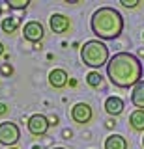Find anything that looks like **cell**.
I'll return each instance as SVG.
<instances>
[{"label": "cell", "mask_w": 144, "mask_h": 149, "mask_svg": "<svg viewBox=\"0 0 144 149\" xmlns=\"http://www.w3.org/2000/svg\"><path fill=\"white\" fill-rule=\"evenodd\" d=\"M107 74L116 88H135L142 78V63L131 52H118L107 63Z\"/></svg>", "instance_id": "6da1fadb"}, {"label": "cell", "mask_w": 144, "mask_h": 149, "mask_svg": "<svg viewBox=\"0 0 144 149\" xmlns=\"http://www.w3.org/2000/svg\"><path fill=\"white\" fill-rule=\"evenodd\" d=\"M90 28L99 37V41L116 39L124 30V17L120 15L118 9L103 6L94 11V15L90 19Z\"/></svg>", "instance_id": "7a4b0ae2"}, {"label": "cell", "mask_w": 144, "mask_h": 149, "mask_svg": "<svg viewBox=\"0 0 144 149\" xmlns=\"http://www.w3.org/2000/svg\"><path fill=\"white\" fill-rule=\"evenodd\" d=\"M81 60H82L84 65H88V67H92V69L103 67L110 60L109 58V47L99 39L86 41V43L81 47Z\"/></svg>", "instance_id": "3957f363"}, {"label": "cell", "mask_w": 144, "mask_h": 149, "mask_svg": "<svg viewBox=\"0 0 144 149\" xmlns=\"http://www.w3.org/2000/svg\"><path fill=\"white\" fill-rule=\"evenodd\" d=\"M21 138V130L11 121H2L0 123V143L8 147H13Z\"/></svg>", "instance_id": "277c9868"}, {"label": "cell", "mask_w": 144, "mask_h": 149, "mask_svg": "<svg viewBox=\"0 0 144 149\" xmlns=\"http://www.w3.org/2000/svg\"><path fill=\"white\" fill-rule=\"evenodd\" d=\"M26 125H28V130H30L32 136H45V134H47V130H49V127H51L49 118H45L43 114L30 116Z\"/></svg>", "instance_id": "5b68a950"}, {"label": "cell", "mask_w": 144, "mask_h": 149, "mask_svg": "<svg viewBox=\"0 0 144 149\" xmlns=\"http://www.w3.org/2000/svg\"><path fill=\"white\" fill-rule=\"evenodd\" d=\"M22 36H25V39H28L32 41V43H38V41L43 39V36H45V28L43 24H41L39 21H28L25 24V28H22Z\"/></svg>", "instance_id": "8992f818"}, {"label": "cell", "mask_w": 144, "mask_h": 149, "mask_svg": "<svg viewBox=\"0 0 144 149\" xmlns=\"http://www.w3.org/2000/svg\"><path fill=\"white\" fill-rule=\"evenodd\" d=\"M92 116H94L92 106L86 104V102H77V104L71 108V119L75 121V123H79V125L90 123V121H92Z\"/></svg>", "instance_id": "52a82bcc"}, {"label": "cell", "mask_w": 144, "mask_h": 149, "mask_svg": "<svg viewBox=\"0 0 144 149\" xmlns=\"http://www.w3.org/2000/svg\"><path fill=\"white\" fill-rule=\"evenodd\" d=\"M49 26L54 34H66L69 28H71V21L66 15H62V13H53L49 19Z\"/></svg>", "instance_id": "ba28073f"}, {"label": "cell", "mask_w": 144, "mask_h": 149, "mask_svg": "<svg viewBox=\"0 0 144 149\" xmlns=\"http://www.w3.org/2000/svg\"><path fill=\"white\" fill-rule=\"evenodd\" d=\"M67 82H69V77H67V73L64 71V69H53V71L49 73V84L53 88H56V90L66 88Z\"/></svg>", "instance_id": "9c48e42d"}, {"label": "cell", "mask_w": 144, "mask_h": 149, "mask_svg": "<svg viewBox=\"0 0 144 149\" xmlns=\"http://www.w3.org/2000/svg\"><path fill=\"white\" fill-rule=\"evenodd\" d=\"M124 108H125V104H124V101L120 99V97H116V95L107 97L105 110H107V114H109V116H120L124 112Z\"/></svg>", "instance_id": "30bf717a"}, {"label": "cell", "mask_w": 144, "mask_h": 149, "mask_svg": "<svg viewBox=\"0 0 144 149\" xmlns=\"http://www.w3.org/2000/svg\"><path fill=\"white\" fill-rule=\"evenodd\" d=\"M131 102H133V106H137V110H144V80H140L133 88Z\"/></svg>", "instance_id": "8fae6325"}, {"label": "cell", "mask_w": 144, "mask_h": 149, "mask_svg": "<svg viewBox=\"0 0 144 149\" xmlns=\"http://www.w3.org/2000/svg\"><path fill=\"white\" fill-rule=\"evenodd\" d=\"M105 149H127V140L122 134H110L105 140Z\"/></svg>", "instance_id": "7c38bea8"}, {"label": "cell", "mask_w": 144, "mask_h": 149, "mask_svg": "<svg viewBox=\"0 0 144 149\" xmlns=\"http://www.w3.org/2000/svg\"><path fill=\"white\" fill-rule=\"evenodd\" d=\"M129 125L138 132H144V110H133L129 116Z\"/></svg>", "instance_id": "4fadbf2b"}, {"label": "cell", "mask_w": 144, "mask_h": 149, "mask_svg": "<svg viewBox=\"0 0 144 149\" xmlns=\"http://www.w3.org/2000/svg\"><path fill=\"white\" fill-rule=\"evenodd\" d=\"M19 24H21V17H6L0 22V28H2L4 34H13L19 28Z\"/></svg>", "instance_id": "5bb4252c"}, {"label": "cell", "mask_w": 144, "mask_h": 149, "mask_svg": "<svg viewBox=\"0 0 144 149\" xmlns=\"http://www.w3.org/2000/svg\"><path fill=\"white\" fill-rule=\"evenodd\" d=\"M86 84L90 88H101L103 86V77L99 71H90L86 74Z\"/></svg>", "instance_id": "9a60e30c"}, {"label": "cell", "mask_w": 144, "mask_h": 149, "mask_svg": "<svg viewBox=\"0 0 144 149\" xmlns=\"http://www.w3.org/2000/svg\"><path fill=\"white\" fill-rule=\"evenodd\" d=\"M8 6H10L11 9H26L30 4V0H8Z\"/></svg>", "instance_id": "2e32d148"}, {"label": "cell", "mask_w": 144, "mask_h": 149, "mask_svg": "<svg viewBox=\"0 0 144 149\" xmlns=\"http://www.w3.org/2000/svg\"><path fill=\"white\" fill-rule=\"evenodd\" d=\"M120 4L125 8H137L138 4H140V0H120Z\"/></svg>", "instance_id": "e0dca14e"}, {"label": "cell", "mask_w": 144, "mask_h": 149, "mask_svg": "<svg viewBox=\"0 0 144 149\" xmlns=\"http://www.w3.org/2000/svg\"><path fill=\"white\" fill-rule=\"evenodd\" d=\"M0 71H2V74H11L13 73V67H11V65H8V63H2Z\"/></svg>", "instance_id": "ac0fdd59"}, {"label": "cell", "mask_w": 144, "mask_h": 149, "mask_svg": "<svg viewBox=\"0 0 144 149\" xmlns=\"http://www.w3.org/2000/svg\"><path fill=\"white\" fill-rule=\"evenodd\" d=\"M6 112H8V106L4 104V102H0V116H4Z\"/></svg>", "instance_id": "d6986e66"}, {"label": "cell", "mask_w": 144, "mask_h": 149, "mask_svg": "<svg viewBox=\"0 0 144 149\" xmlns=\"http://www.w3.org/2000/svg\"><path fill=\"white\" fill-rule=\"evenodd\" d=\"M49 123H51V125H56V123H58V118H56V116H54V118H51Z\"/></svg>", "instance_id": "ffe728a7"}, {"label": "cell", "mask_w": 144, "mask_h": 149, "mask_svg": "<svg viewBox=\"0 0 144 149\" xmlns=\"http://www.w3.org/2000/svg\"><path fill=\"white\" fill-rule=\"evenodd\" d=\"M64 136H66V138H71V130H64Z\"/></svg>", "instance_id": "44dd1931"}, {"label": "cell", "mask_w": 144, "mask_h": 149, "mask_svg": "<svg viewBox=\"0 0 144 149\" xmlns=\"http://www.w3.org/2000/svg\"><path fill=\"white\" fill-rule=\"evenodd\" d=\"M0 56H4V43L0 41Z\"/></svg>", "instance_id": "7402d4cb"}, {"label": "cell", "mask_w": 144, "mask_h": 149, "mask_svg": "<svg viewBox=\"0 0 144 149\" xmlns=\"http://www.w3.org/2000/svg\"><path fill=\"white\" fill-rule=\"evenodd\" d=\"M53 149H66V147H53Z\"/></svg>", "instance_id": "603a6c76"}, {"label": "cell", "mask_w": 144, "mask_h": 149, "mask_svg": "<svg viewBox=\"0 0 144 149\" xmlns=\"http://www.w3.org/2000/svg\"><path fill=\"white\" fill-rule=\"evenodd\" d=\"M8 149H19V147H8Z\"/></svg>", "instance_id": "cb8c5ba5"}, {"label": "cell", "mask_w": 144, "mask_h": 149, "mask_svg": "<svg viewBox=\"0 0 144 149\" xmlns=\"http://www.w3.org/2000/svg\"><path fill=\"white\" fill-rule=\"evenodd\" d=\"M142 147H144V138H142Z\"/></svg>", "instance_id": "d4e9b609"}, {"label": "cell", "mask_w": 144, "mask_h": 149, "mask_svg": "<svg viewBox=\"0 0 144 149\" xmlns=\"http://www.w3.org/2000/svg\"><path fill=\"white\" fill-rule=\"evenodd\" d=\"M0 15H2V8H0Z\"/></svg>", "instance_id": "484cf974"}, {"label": "cell", "mask_w": 144, "mask_h": 149, "mask_svg": "<svg viewBox=\"0 0 144 149\" xmlns=\"http://www.w3.org/2000/svg\"><path fill=\"white\" fill-rule=\"evenodd\" d=\"M142 37H144V34H142Z\"/></svg>", "instance_id": "4316f807"}]
</instances>
